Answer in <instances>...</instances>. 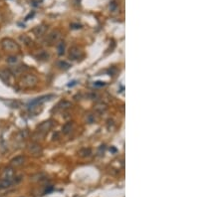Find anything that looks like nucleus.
Masks as SVG:
<instances>
[{"label":"nucleus","instance_id":"412c9836","mask_svg":"<svg viewBox=\"0 0 224 197\" xmlns=\"http://www.w3.org/2000/svg\"><path fill=\"white\" fill-rule=\"evenodd\" d=\"M7 62L9 64H16L18 63V58L15 56H9L7 58Z\"/></svg>","mask_w":224,"mask_h":197},{"label":"nucleus","instance_id":"f3484780","mask_svg":"<svg viewBox=\"0 0 224 197\" xmlns=\"http://www.w3.org/2000/svg\"><path fill=\"white\" fill-rule=\"evenodd\" d=\"M91 153H92V150L90 148H82L79 151V155L81 157H88V156L91 155Z\"/></svg>","mask_w":224,"mask_h":197},{"label":"nucleus","instance_id":"4468645a","mask_svg":"<svg viewBox=\"0 0 224 197\" xmlns=\"http://www.w3.org/2000/svg\"><path fill=\"white\" fill-rule=\"evenodd\" d=\"M94 109H95L96 112H98V113H104L105 111H107L108 106H107L106 104H104V103H98V104L95 105Z\"/></svg>","mask_w":224,"mask_h":197},{"label":"nucleus","instance_id":"20e7f679","mask_svg":"<svg viewBox=\"0 0 224 197\" xmlns=\"http://www.w3.org/2000/svg\"><path fill=\"white\" fill-rule=\"evenodd\" d=\"M69 57L72 60H79L80 58L83 57V51L81 50L79 47H77V46H74L72 48H70Z\"/></svg>","mask_w":224,"mask_h":197},{"label":"nucleus","instance_id":"6e6552de","mask_svg":"<svg viewBox=\"0 0 224 197\" xmlns=\"http://www.w3.org/2000/svg\"><path fill=\"white\" fill-rule=\"evenodd\" d=\"M46 30H47V26L44 25V24H41V25L36 26V27L33 29V33H34V35H36L37 37H40V36L44 35L45 32H46Z\"/></svg>","mask_w":224,"mask_h":197},{"label":"nucleus","instance_id":"393cba45","mask_svg":"<svg viewBox=\"0 0 224 197\" xmlns=\"http://www.w3.org/2000/svg\"><path fill=\"white\" fill-rule=\"evenodd\" d=\"M104 83L103 82H96L95 83V86H98V87H101V86H104Z\"/></svg>","mask_w":224,"mask_h":197},{"label":"nucleus","instance_id":"b1692460","mask_svg":"<svg viewBox=\"0 0 224 197\" xmlns=\"http://www.w3.org/2000/svg\"><path fill=\"white\" fill-rule=\"evenodd\" d=\"M88 122H89L90 124L94 123V122H95V118H94L92 115H89V116H88Z\"/></svg>","mask_w":224,"mask_h":197},{"label":"nucleus","instance_id":"f257e3e1","mask_svg":"<svg viewBox=\"0 0 224 197\" xmlns=\"http://www.w3.org/2000/svg\"><path fill=\"white\" fill-rule=\"evenodd\" d=\"M38 83V79H37V77L36 76H34V75H25L24 77L22 78V80L20 81V85H21V87L23 88H34L36 85Z\"/></svg>","mask_w":224,"mask_h":197},{"label":"nucleus","instance_id":"4be33fe9","mask_svg":"<svg viewBox=\"0 0 224 197\" xmlns=\"http://www.w3.org/2000/svg\"><path fill=\"white\" fill-rule=\"evenodd\" d=\"M59 67L61 68V69H64V70H67V69H69L71 66H70V64H68L67 62H65V61H61V62L59 63Z\"/></svg>","mask_w":224,"mask_h":197},{"label":"nucleus","instance_id":"1a4fd4ad","mask_svg":"<svg viewBox=\"0 0 224 197\" xmlns=\"http://www.w3.org/2000/svg\"><path fill=\"white\" fill-rule=\"evenodd\" d=\"M24 161H25V157L23 155H18V156L14 157L13 159H11L10 164H11V166H13V167H17V166L22 165L24 163Z\"/></svg>","mask_w":224,"mask_h":197},{"label":"nucleus","instance_id":"ddd939ff","mask_svg":"<svg viewBox=\"0 0 224 197\" xmlns=\"http://www.w3.org/2000/svg\"><path fill=\"white\" fill-rule=\"evenodd\" d=\"M73 126L74 124L73 123H71V122H69L67 124H65L63 125V128H62V131H63V134L64 135H69L72 130H73Z\"/></svg>","mask_w":224,"mask_h":197},{"label":"nucleus","instance_id":"5701e85b","mask_svg":"<svg viewBox=\"0 0 224 197\" xmlns=\"http://www.w3.org/2000/svg\"><path fill=\"white\" fill-rule=\"evenodd\" d=\"M20 39L22 40L24 43H26V44H29V43L31 42V40L29 39V38L27 37V36H26V35H23V36H21V37H20Z\"/></svg>","mask_w":224,"mask_h":197},{"label":"nucleus","instance_id":"aec40b11","mask_svg":"<svg viewBox=\"0 0 224 197\" xmlns=\"http://www.w3.org/2000/svg\"><path fill=\"white\" fill-rule=\"evenodd\" d=\"M37 58H38V60H47L49 58V55L46 52H41L40 54H38Z\"/></svg>","mask_w":224,"mask_h":197},{"label":"nucleus","instance_id":"6ab92c4d","mask_svg":"<svg viewBox=\"0 0 224 197\" xmlns=\"http://www.w3.org/2000/svg\"><path fill=\"white\" fill-rule=\"evenodd\" d=\"M29 132L28 130H21L19 134H18V139H24V138H26L27 136H28Z\"/></svg>","mask_w":224,"mask_h":197},{"label":"nucleus","instance_id":"9b49d317","mask_svg":"<svg viewBox=\"0 0 224 197\" xmlns=\"http://www.w3.org/2000/svg\"><path fill=\"white\" fill-rule=\"evenodd\" d=\"M11 72L9 70H0V79L4 81L5 83H8L10 77H11Z\"/></svg>","mask_w":224,"mask_h":197},{"label":"nucleus","instance_id":"f03ea898","mask_svg":"<svg viewBox=\"0 0 224 197\" xmlns=\"http://www.w3.org/2000/svg\"><path fill=\"white\" fill-rule=\"evenodd\" d=\"M1 46H2L3 50L7 51V52H17V51H19V45L14 40L10 39V38H4L1 41Z\"/></svg>","mask_w":224,"mask_h":197},{"label":"nucleus","instance_id":"423d86ee","mask_svg":"<svg viewBox=\"0 0 224 197\" xmlns=\"http://www.w3.org/2000/svg\"><path fill=\"white\" fill-rule=\"evenodd\" d=\"M53 95H48V96H43V97H40V98H37V99H35L33 101H31L30 104L28 105L29 107H34L35 106H38V105H41V104H43L45 101H49L51 98H53Z\"/></svg>","mask_w":224,"mask_h":197},{"label":"nucleus","instance_id":"0eeeda50","mask_svg":"<svg viewBox=\"0 0 224 197\" xmlns=\"http://www.w3.org/2000/svg\"><path fill=\"white\" fill-rule=\"evenodd\" d=\"M61 38V33L59 32V31H53L52 33H50L48 35V42H49V44L52 45V44H54V43H57L59 40Z\"/></svg>","mask_w":224,"mask_h":197},{"label":"nucleus","instance_id":"7ed1b4c3","mask_svg":"<svg viewBox=\"0 0 224 197\" xmlns=\"http://www.w3.org/2000/svg\"><path fill=\"white\" fill-rule=\"evenodd\" d=\"M53 125H54V120H52V119L45 120V122L41 123V124L37 126V131L45 135L52 128H53Z\"/></svg>","mask_w":224,"mask_h":197},{"label":"nucleus","instance_id":"f8f14e48","mask_svg":"<svg viewBox=\"0 0 224 197\" xmlns=\"http://www.w3.org/2000/svg\"><path fill=\"white\" fill-rule=\"evenodd\" d=\"M72 106V104L70 103V101H60L58 105H57V110H59V111H65V110H68V109H70Z\"/></svg>","mask_w":224,"mask_h":197},{"label":"nucleus","instance_id":"9d476101","mask_svg":"<svg viewBox=\"0 0 224 197\" xmlns=\"http://www.w3.org/2000/svg\"><path fill=\"white\" fill-rule=\"evenodd\" d=\"M25 70H27V68L26 66H23V65H19V66H15V67H12L9 71L11 72L12 75H21V74L25 71Z\"/></svg>","mask_w":224,"mask_h":197},{"label":"nucleus","instance_id":"a211bd4d","mask_svg":"<svg viewBox=\"0 0 224 197\" xmlns=\"http://www.w3.org/2000/svg\"><path fill=\"white\" fill-rule=\"evenodd\" d=\"M65 52V42H60L58 44V54L62 56Z\"/></svg>","mask_w":224,"mask_h":197},{"label":"nucleus","instance_id":"dca6fc26","mask_svg":"<svg viewBox=\"0 0 224 197\" xmlns=\"http://www.w3.org/2000/svg\"><path fill=\"white\" fill-rule=\"evenodd\" d=\"M12 184V180H9V179H2L0 180V189H5V188H8L9 186H11Z\"/></svg>","mask_w":224,"mask_h":197},{"label":"nucleus","instance_id":"2eb2a0df","mask_svg":"<svg viewBox=\"0 0 224 197\" xmlns=\"http://www.w3.org/2000/svg\"><path fill=\"white\" fill-rule=\"evenodd\" d=\"M14 177V171L11 168H6L3 171V178L4 179H9L12 180V178Z\"/></svg>","mask_w":224,"mask_h":197},{"label":"nucleus","instance_id":"39448f33","mask_svg":"<svg viewBox=\"0 0 224 197\" xmlns=\"http://www.w3.org/2000/svg\"><path fill=\"white\" fill-rule=\"evenodd\" d=\"M28 151L34 156H39L40 154H42V147L39 143L32 142L28 145Z\"/></svg>","mask_w":224,"mask_h":197}]
</instances>
